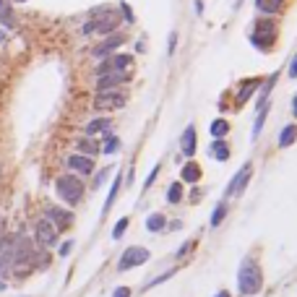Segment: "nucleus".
<instances>
[{
    "mask_svg": "<svg viewBox=\"0 0 297 297\" xmlns=\"http://www.w3.org/2000/svg\"><path fill=\"white\" fill-rule=\"evenodd\" d=\"M55 191H57V196L66 201V203L76 206V203L84 198V183L78 180L76 175H63V177H57V183H55Z\"/></svg>",
    "mask_w": 297,
    "mask_h": 297,
    "instance_id": "4",
    "label": "nucleus"
},
{
    "mask_svg": "<svg viewBox=\"0 0 297 297\" xmlns=\"http://www.w3.org/2000/svg\"><path fill=\"white\" fill-rule=\"evenodd\" d=\"M276 21H271V19H261V21H256V29L250 31V44L256 47V50H261V52H269L271 47H274V42H276Z\"/></svg>",
    "mask_w": 297,
    "mask_h": 297,
    "instance_id": "3",
    "label": "nucleus"
},
{
    "mask_svg": "<svg viewBox=\"0 0 297 297\" xmlns=\"http://www.w3.org/2000/svg\"><path fill=\"white\" fill-rule=\"evenodd\" d=\"M37 243L42 245V248H52L55 243H57V229L47 222V219H39L37 222Z\"/></svg>",
    "mask_w": 297,
    "mask_h": 297,
    "instance_id": "10",
    "label": "nucleus"
},
{
    "mask_svg": "<svg viewBox=\"0 0 297 297\" xmlns=\"http://www.w3.org/2000/svg\"><path fill=\"white\" fill-rule=\"evenodd\" d=\"M193 6H196V13H203V0H196Z\"/></svg>",
    "mask_w": 297,
    "mask_h": 297,
    "instance_id": "40",
    "label": "nucleus"
},
{
    "mask_svg": "<svg viewBox=\"0 0 297 297\" xmlns=\"http://www.w3.org/2000/svg\"><path fill=\"white\" fill-rule=\"evenodd\" d=\"M172 274H175V271H167V274H162V276H156V279H151V281H149V284H146V289H151L154 284H162V281H164V279H169Z\"/></svg>",
    "mask_w": 297,
    "mask_h": 297,
    "instance_id": "34",
    "label": "nucleus"
},
{
    "mask_svg": "<svg viewBox=\"0 0 297 297\" xmlns=\"http://www.w3.org/2000/svg\"><path fill=\"white\" fill-rule=\"evenodd\" d=\"M180 177H183V183H198L201 180V167L196 162H188L180 172Z\"/></svg>",
    "mask_w": 297,
    "mask_h": 297,
    "instance_id": "21",
    "label": "nucleus"
},
{
    "mask_svg": "<svg viewBox=\"0 0 297 297\" xmlns=\"http://www.w3.org/2000/svg\"><path fill=\"white\" fill-rule=\"evenodd\" d=\"M146 261H149V250L141 248V245H133V248H128V250H125V253L120 256V261H117V271H131V269H136V266L146 263Z\"/></svg>",
    "mask_w": 297,
    "mask_h": 297,
    "instance_id": "5",
    "label": "nucleus"
},
{
    "mask_svg": "<svg viewBox=\"0 0 297 297\" xmlns=\"http://www.w3.org/2000/svg\"><path fill=\"white\" fill-rule=\"evenodd\" d=\"M125 229H128V216H123L120 222L115 224V229H112V237H115V240H120L123 234H125Z\"/></svg>",
    "mask_w": 297,
    "mask_h": 297,
    "instance_id": "30",
    "label": "nucleus"
},
{
    "mask_svg": "<svg viewBox=\"0 0 297 297\" xmlns=\"http://www.w3.org/2000/svg\"><path fill=\"white\" fill-rule=\"evenodd\" d=\"M281 6H284V0H256V8L266 16H274L281 11Z\"/></svg>",
    "mask_w": 297,
    "mask_h": 297,
    "instance_id": "20",
    "label": "nucleus"
},
{
    "mask_svg": "<svg viewBox=\"0 0 297 297\" xmlns=\"http://www.w3.org/2000/svg\"><path fill=\"white\" fill-rule=\"evenodd\" d=\"M193 245H196V243H193V240H188V243H185V245H183V248H180V250H177V258H183V256H185V253H188V250H191V248H193Z\"/></svg>",
    "mask_w": 297,
    "mask_h": 297,
    "instance_id": "38",
    "label": "nucleus"
},
{
    "mask_svg": "<svg viewBox=\"0 0 297 297\" xmlns=\"http://www.w3.org/2000/svg\"><path fill=\"white\" fill-rule=\"evenodd\" d=\"M68 169L78 172V175H91L94 172V159L91 156H84V154H71L68 156Z\"/></svg>",
    "mask_w": 297,
    "mask_h": 297,
    "instance_id": "13",
    "label": "nucleus"
},
{
    "mask_svg": "<svg viewBox=\"0 0 297 297\" xmlns=\"http://www.w3.org/2000/svg\"><path fill=\"white\" fill-rule=\"evenodd\" d=\"M13 3H24V0H13Z\"/></svg>",
    "mask_w": 297,
    "mask_h": 297,
    "instance_id": "44",
    "label": "nucleus"
},
{
    "mask_svg": "<svg viewBox=\"0 0 297 297\" xmlns=\"http://www.w3.org/2000/svg\"><path fill=\"white\" fill-rule=\"evenodd\" d=\"M120 11H123V19L128 21V24H133V21H136V16H133V11H131V6H128V3H120Z\"/></svg>",
    "mask_w": 297,
    "mask_h": 297,
    "instance_id": "31",
    "label": "nucleus"
},
{
    "mask_svg": "<svg viewBox=\"0 0 297 297\" xmlns=\"http://www.w3.org/2000/svg\"><path fill=\"white\" fill-rule=\"evenodd\" d=\"M97 151H99V141L97 138H81V141H78V154H84V156H91V159H94V156H97Z\"/></svg>",
    "mask_w": 297,
    "mask_h": 297,
    "instance_id": "17",
    "label": "nucleus"
},
{
    "mask_svg": "<svg viewBox=\"0 0 297 297\" xmlns=\"http://www.w3.org/2000/svg\"><path fill=\"white\" fill-rule=\"evenodd\" d=\"M47 222H50L55 229H68L73 224V214L60 209V206H47Z\"/></svg>",
    "mask_w": 297,
    "mask_h": 297,
    "instance_id": "9",
    "label": "nucleus"
},
{
    "mask_svg": "<svg viewBox=\"0 0 297 297\" xmlns=\"http://www.w3.org/2000/svg\"><path fill=\"white\" fill-rule=\"evenodd\" d=\"M112 297H131V289H128V287H117V289L112 292Z\"/></svg>",
    "mask_w": 297,
    "mask_h": 297,
    "instance_id": "37",
    "label": "nucleus"
},
{
    "mask_svg": "<svg viewBox=\"0 0 297 297\" xmlns=\"http://www.w3.org/2000/svg\"><path fill=\"white\" fill-rule=\"evenodd\" d=\"M287 76L289 78H297V55L292 57V63H289V71H287Z\"/></svg>",
    "mask_w": 297,
    "mask_h": 297,
    "instance_id": "36",
    "label": "nucleus"
},
{
    "mask_svg": "<svg viewBox=\"0 0 297 297\" xmlns=\"http://www.w3.org/2000/svg\"><path fill=\"white\" fill-rule=\"evenodd\" d=\"M263 287V274H261V266L256 263V258H245L240 263V271H237V289L243 297L250 294H258Z\"/></svg>",
    "mask_w": 297,
    "mask_h": 297,
    "instance_id": "1",
    "label": "nucleus"
},
{
    "mask_svg": "<svg viewBox=\"0 0 297 297\" xmlns=\"http://www.w3.org/2000/svg\"><path fill=\"white\" fill-rule=\"evenodd\" d=\"M0 289H6V281H0Z\"/></svg>",
    "mask_w": 297,
    "mask_h": 297,
    "instance_id": "43",
    "label": "nucleus"
},
{
    "mask_svg": "<svg viewBox=\"0 0 297 297\" xmlns=\"http://www.w3.org/2000/svg\"><path fill=\"white\" fill-rule=\"evenodd\" d=\"M164 224H167L164 214H149V219H146V229L149 232H162Z\"/></svg>",
    "mask_w": 297,
    "mask_h": 297,
    "instance_id": "23",
    "label": "nucleus"
},
{
    "mask_svg": "<svg viewBox=\"0 0 297 297\" xmlns=\"http://www.w3.org/2000/svg\"><path fill=\"white\" fill-rule=\"evenodd\" d=\"M117 26H120V16L109 6H102L91 13V21L84 24V34H115Z\"/></svg>",
    "mask_w": 297,
    "mask_h": 297,
    "instance_id": "2",
    "label": "nucleus"
},
{
    "mask_svg": "<svg viewBox=\"0 0 297 297\" xmlns=\"http://www.w3.org/2000/svg\"><path fill=\"white\" fill-rule=\"evenodd\" d=\"M156 175H159V164H156V167H151V172H149V177H146V183H144V191H149V188L154 185Z\"/></svg>",
    "mask_w": 297,
    "mask_h": 297,
    "instance_id": "32",
    "label": "nucleus"
},
{
    "mask_svg": "<svg viewBox=\"0 0 297 297\" xmlns=\"http://www.w3.org/2000/svg\"><path fill=\"white\" fill-rule=\"evenodd\" d=\"M211 154L216 156L219 162H227V159H229V146L224 144L222 138H219V141H214V146H211Z\"/></svg>",
    "mask_w": 297,
    "mask_h": 297,
    "instance_id": "24",
    "label": "nucleus"
},
{
    "mask_svg": "<svg viewBox=\"0 0 297 297\" xmlns=\"http://www.w3.org/2000/svg\"><path fill=\"white\" fill-rule=\"evenodd\" d=\"M180 151H183L185 156H193V154H196V125H188V128L183 131Z\"/></svg>",
    "mask_w": 297,
    "mask_h": 297,
    "instance_id": "15",
    "label": "nucleus"
},
{
    "mask_svg": "<svg viewBox=\"0 0 297 297\" xmlns=\"http://www.w3.org/2000/svg\"><path fill=\"white\" fill-rule=\"evenodd\" d=\"M0 234H3V229H0Z\"/></svg>",
    "mask_w": 297,
    "mask_h": 297,
    "instance_id": "45",
    "label": "nucleus"
},
{
    "mask_svg": "<svg viewBox=\"0 0 297 297\" xmlns=\"http://www.w3.org/2000/svg\"><path fill=\"white\" fill-rule=\"evenodd\" d=\"M214 297H229V292H224V289H222V292H219V294H214Z\"/></svg>",
    "mask_w": 297,
    "mask_h": 297,
    "instance_id": "42",
    "label": "nucleus"
},
{
    "mask_svg": "<svg viewBox=\"0 0 297 297\" xmlns=\"http://www.w3.org/2000/svg\"><path fill=\"white\" fill-rule=\"evenodd\" d=\"M107 175H109V169H102L97 177H94V191H97V188H102V183L107 180Z\"/></svg>",
    "mask_w": 297,
    "mask_h": 297,
    "instance_id": "33",
    "label": "nucleus"
},
{
    "mask_svg": "<svg viewBox=\"0 0 297 297\" xmlns=\"http://www.w3.org/2000/svg\"><path fill=\"white\" fill-rule=\"evenodd\" d=\"M109 125H112V123H109L107 117H97V120H91V123L86 125V136L94 138L97 133H109Z\"/></svg>",
    "mask_w": 297,
    "mask_h": 297,
    "instance_id": "18",
    "label": "nucleus"
},
{
    "mask_svg": "<svg viewBox=\"0 0 297 297\" xmlns=\"http://www.w3.org/2000/svg\"><path fill=\"white\" fill-rule=\"evenodd\" d=\"M224 216H227V203L222 201V203H219V206L214 209V214H211V227H219Z\"/></svg>",
    "mask_w": 297,
    "mask_h": 297,
    "instance_id": "28",
    "label": "nucleus"
},
{
    "mask_svg": "<svg viewBox=\"0 0 297 297\" xmlns=\"http://www.w3.org/2000/svg\"><path fill=\"white\" fill-rule=\"evenodd\" d=\"M167 201H169V203H180V201H183V183H172V185H169Z\"/></svg>",
    "mask_w": 297,
    "mask_h": 297,
    "instance_id": "27",
    "label": "nucleus"
},
{
    "mask_svg": "<svg viewBox=\"0 0 297 297\" xmlns=\"http://www.w3.org/2000/svg\"><path fill=\"white\" fill-rule=\"evenodd\" d=\"M266 115H269V104H263L258 109V117H256V125H253V141L261 136V128H263V123H266Z\"/></svg>",
    "mask_w": 297,
    "mask_h": 297,
    "instance_id": "26",
    "label": "nucleus"
},
{
    "mask_svg": "<svg viewBox=\"0 0 297 297\" xmlns=\"http://www.w3.org/2000/svg\"><path fill=\"white\" fill-rule=\"evenodd\" d=\"M175 44H177V31H172V34H169V42H167V52H169V55L175 52Z\"/></svg>",
    "mask_w": 297,
    "mask_h": 297,
    "instance_id": "35",
    "label": "nucleus"
},
{
    "mask_svg": "<svg viewBox=\"0 0 297 297\" xmlns=\"http://www.w3.org/2000/svg\"><path fill=\"white\" fill-rule=\"evenodd\" d=\"M120 185H123V177L117 175L115 177V183H112V188H109V196H107V201H104V206H102V216L112 209V203H115V198H117V193H120Z\"/></svg>",
    "mask_w": 297,
    "mask_h": 297,
    "instance_id": "22",
    "label": "nucleus"
},
{
    "mask_svg": "<svg viewBox=\"0 0 297 297\" xmlns=\"http://www.w3.org/2000/svg\"><path fill=\"white\" fill-rule=\"evenodd\" d=\"M133 63V57L131 55H120V52H115V55H109L102 66L97 68V76H102V73H125V68H128Z\"/></svg>",
    "mask_w": 297,
    "mask_h": 297,
    "instance_id": "8",
    "label": "nucleus"
},
{
    "mask_svg": "<svg viewBox=\"0 0 297 297\" xmlns=\"http://www.w3.org/2000/svg\"><path fill=\"white\" fill-rule=\"evenodd\" d=\"M294 141H297V125L289 123V125H284V128H281V133H279V146L287 149V146L294 144Z\"/></svg>",
    "mask_w": 297,
    "mask_h": 297,
    "instance_id": "16",
    "label": "nucleus"
},
{
    "mask_svg": "<svg viewBox=\"0 0 297 297\" xmlns=\"http://www.w3.org/2000/svg\"><path fill=\"white\" fill-rule=\"evenodd\" d=\"M0 24L8 26V29L16 26V16L11 11V0H0Z\"/></svg>",
    "mask_w": 297,
    "mask_h": 297,
    "instance_id": "19",
    "label": "nucleus"
},
{
    "mask_svg": "<svg viewBox=\"0 0 297 297\" xmlns=\"http://www.w3.org/2000/svg\"><path fill=\"white\" fill-rule=\"evenodd\" d=\"M125 102H128V94L125 91H99L97 99H94V107L97 109H120L125 107Z\"/></svg>",
    "mask_w": 297,
    "mask_h": 297,
    "instance_id": "7",
    "label": "nucleus"
},
{
    "mask_svg": "<svg viewBox=\"0 0 297 297\" xmlns=\"http://www.w3.org/2000/svg\"><path fill=\"white\" fill-rule=\"evenodd\" d=\"M261 86V78H248V81H245V86L237 91V99H234V107H245L248 104V99L250 97H253V94H256V89Z\"/></svg>",
    "mask_w": 297,
    "mask_h": 297,
    "instance_id": "14",
    "label": "nucleus"
},
{
    "mask_svg": "<svg viewBox=\"0 0 297 297\" xmlns=\"http://www.w3.org/2000/svg\"><path fill=\"white\" fill-rule=\"evenodd\" d=\"M125 81H128V73H102L97 78V94L99 91H112V89H117Z\"/></svg>",
    "mask_w": 297,
    "mask_h": 297,
    "instance_id": "12",
    "label": "nucleus"
},
{
    "mask_svg": "<svg viewBox=\"0 0 297 297\" xmlns=\"http://www.w3.org/2000/svg\"><path fill=\"white\" fill-rule=\"evenodd\" d=\"M229 133V123L227 120H214L211 123V136L214 138H224Z\"/></svg>",
    "mask_w": 297,
    "mask_h": 297,
    "instance_id": "25",
    "label": "nucleus"
},
{
    "mask_svg": "<svg viewBox=\"0 0 297 297\" xmlns=\"http://www.w3.org/2000/svg\"><path fill=\"white\" fill-rule=\"evenodd\" d=\"M102 151H104V154H117V151H120V138H117V136H107Z\"/></svg>",
    "mask_w": 297,
    "mask_h": 297,
    "instance_id": "29",
    "label": "nucleus"
},
{
    "mask_svg": "<svg viewBox=\"0 0 297 297\" xmlns=\"http://www.w3.org/2000/svg\"><path fill=\"white\" fill-rule=\"evenodd\" d=\"M250 175H253V164H250V162H245V164H243V169H240L237 175L232 177V183L227 185V196L243 193V191H245V185H248V180H250Z\"/></svg>",
    "mask_w": 297,
    "mask_h": 297,
    "instance_id": "11",
    "label": "nucleus"
},
{
    "mask_svg": "<svg viewBox=\"0 0 297 297\" xmlns=\"http://www.w3.org/2000/svg\"><path fill=\"white\" fill-rule=\"evenodd\" d=\"M292 115L297 117V94H294V99H292Z\"/></svg>",
    "mask_w": 297,
    "mask_h": 297,
    "instance_id": "41",
    "label": "nucleus"
},
{
    "mask_svg": "<svg viewBox=\"0 0 297 297\" xmlns=\"http://www.w3.org/2000/svg\"><path fill=\"white\" fill-rule=\"evenodd\" d=\"M125 42H128V37H125V34H120V31H115V34H107V39H104L102 44H97V47L91 50V57L102 60V57L115 55V50H117V47H123Z\"/></svg>",
    "mask_w": 297,
    "mask_h": 297,
    "instance_id": "6",
    "label": "nucleus"
},
{
    "mask_svg": "<svg viewBox=\"0 0 297 297\" xmlns=\"http://www.w3.org/2000/svg\"><path fill=\"white\" fill-rule=\"evenodd\" d=\"M71 248H73V243L68 240V243H63V248H60V256H68L71 253Z\"/></svg>",
    "mask_w": 297,
    "mask_h": 297,
    "instance_id": "39",
    "label": "nucleus"
}]
</instances>
